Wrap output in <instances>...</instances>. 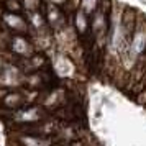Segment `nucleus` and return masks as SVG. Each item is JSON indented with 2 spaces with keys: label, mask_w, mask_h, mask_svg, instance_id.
Returning a JSON list of instances; mask_svg holds the SVG:
<instances>
[{
  "label": "nucleus",
  "mask_w": 146,
  "mask_h": 146,
  "mask_svg": "<svg viewBox=\"0 0 146 146\" xmlns=\"http://www.w3.org/2000/svg\"><path fill=\"white\" fill-rule=\"evenodd\" d=\"M113 0H102L99 10L90 18V44L97 54H105L108 30H110V12Z\"/></svg>",
  "instance_id": "1"
},
{
  "label": "nucleus",
  "mask_w": 146,
  "mask_h": 146,
  "mask_svg": "<svg viewBox=\"0 0 146 146\" xmlns=\"http://www.w3.org/2000/svg\"><path fill=\"white\" fill-rule=\"evenodd\" d=\"M146 53V15L138 12V20H136V27L133 31L131 43L130 48L121 58L120 67L123 69L125 74H131L135 66L138 64V61L145 56Z\"/></svg>",
  "instance_id": "2"
},
{
  "label": "nucleus",
  "mask_w": 146,
  "mask_h": 146,
  "mask_svg": "<svg viewBox=\"0 0 146 146\" xmlns=\"http://www.w3.org/2000/svg\"><path fill=\"white\" fill-rule=\"evenodd\" d=\"M0 117L7 126H20V125H30V123H38L41 120L51 117V112H48L41 104L28 105L17 110H2Z\"/></svg>",
  "instance_id": "3"
},
{
  "label": "nucleus",
  "mask_w": 146,
  "mask_h": 146,
  "mask_svg": "<svg viewBox=\"0 0 146 146\" xmlns=\"http://www.w3.org/2000/svg\"><path fill=\"white\" fill-rule=\"evenodd\" d=\"M41 92L43 90H33V89H28V87L10 89L0 99V112L2 110H17V108L40 104Z\"/></svg>",
  "instance_id": "4"
},
{
  "label": "nucleus",
  "mask_w": 146,
  "mask_h": 146,
  "mask_svg": "<svg viewBox=\"0 0 146 146\" xmlns=\"http://www.w3.org/2000/svg\"><path fill=\"white\" fill-rule=\"evenodd\" d=\"M71 102H72V97H71L69 89H66L64 86H59V84L43 90L40 99V104L51 113L62 108L64 105L71 104Z\"/></svg>",
  "instance_id": "5"
},
{
  "label": "nucleus",
  "mask_w": 146,
  "mask_h": 146,
  "mask_svg": "<svg viewBox=\"0 0 146 146\" xmlns=\"http://www.w3.org/2000/svg\"><path fill=\"white\" fill-rule=\"evenodd\" d=\"M0 25L12 35H30V23L25 13H13V12H2Z\"/></svg>",
  "instance_id": "6"
},
{
  "label": "nucleus",
  "mask_w": 146,
  "mask_h": 146,
  "mask_svg": "<svg viewBox=\"0 0 146 146\" xmlns=\"http://www.w3.org/2000/svg\"><path fill=\"white\" fill-rule=\"evenodd\" d=\"M25 77L27 74L21 71L18 62H8L0 72V87H5V89L25 87Z\"/></svg>",
  "instance_id": "7"
},
{
  "label": "nucleus",
  "mask_w": 146,
  "mask_h": 146,
  "mask_svg": "<svg viewBox=\"0 0 146 146\" xmlns=\"http://www.w3.org/2000/svg\"><path fill=\"white\" fill-rule=\"evenodd\" d=\"M8 51H12L17 58L23 59V58H30L31 54L36 53L38 46L30 35H13Z\"/></svg>",
  "instance_id": "8"
},
{
  "label": "nucleus",
  "mask_w": 146,
  "mask_h": 146,
  "mask_svg": "<svg viewBox=\"0 0 146 146\" xmlns=\"http://www.w3.org/2000/svg\"><path fill=\"white\" fill-rule=\"evenodd\" d=\"M10 146H54V136H40V135H8Z\"/></svg>",
  "instance_id": "9"
},
{
  "label": "nucleus",
  "mask_w": 146,
  "mask_h": 146,
  "mask_svg": "<svg viewBox=\"0 0 146 146\" xmlns=\"http://www.w3.org/2000/svg\"><path fill=\"white\" fill-rule=\"evenodd\" d=\"M53 80L54 77L49 69H46V71H35V72L27 74L25 87L33 89V90H46L49 87L56 86V84H53Z\"/></svg>",
  "instance_id": "10"
},
{
  "label": "nucleus",
  "mask_w": 146,
  "mask_h": 146,
  "mask_svg": "<svg viewBox=\"0 0 146 146\" xmlns=\"http://www.w3.org/2000/svg\"><path fill=\"white\" fill-rule=\"evenodd\" d=\"M18 66L21 67V71L25 74L35 72V71H46L51 67L49 58L41 51H36L35 54H31L30 58H23L18 61Z\"/></svg>",
  "instance_id": "11"
},
{
  "label": "nucleus",
  "mask_w": 146,
  "mask_h": 146,
  "mask_svg": "<svg viewBox=\"0 0 146 146\" xmlns=\"http://www.w3.org/2000/svg\"><path fill=\"white\" fill-rule=\"evenodd\" d=\"M43 12H44V17H46L48 25L51 27V30H59L66 23V15H64V12H62L61 7L44 3L43 5Z\"/></svg>",
  "instance_id": "12"
},
{
  "label": "nucleus",
  "mask_w": 146,
  "mask_h": 146,
  "mask_svg": "<svg viewBox=\"0 0 146 146\" xmlns=\"http://www.w3.org/2000/svg\"><path fill=\"white\" fill-rule=\"evenodd\" d=\"M72 23H74V31L77 36H90V17L86 15L79 7L72 12Z\"/></svg>",
  "instance_id": "13"
},
{
  "label": "nucleus",
  "mask_w": 146,
  "mask_h": 146,
  "mask_svg": "<svg viewBox=\"0 0 146 146\" xmlns=\"http://www.w3.org/2000/svg\"><path fill=\"white\" fill-rule=\"evenodd\" d=\"M100 3H102V0H79V8L92 18V15L99 10Z\"/></svg>",
  "instance_id": "14"
},
{
  "label": "nucleus",
  "mask_w": 146,
  "mask_h": 146,
  "mask_svg": "<svg viewBox=\"0 0 146 146\" xmlns=\"http://www.w3.org/2000/svg\"><path fill=\"white\" fill-rule=\"evenodd\" d=\"M145 76H146V53H145V56L138 61V64L135 66L133 72L130 74V77H133L135 82H139V84H141V80H143Z\"/></svg>",
  "instance_id": "15"
},
{
  "label": "nucleus",
  "mask_w": 146,
  "mask_h": 146,
  "mask_svg": "<svg viewBox=\"0 0 146 146\" xmlns=\"http://www.w3.org/2000/svg\"><path fill=\"white\" fill-rule=\"evenodd\" d=\"M0 7L5 12H13V13H25L23 5L20 0H0Z\"/></svg>",
  "instance_id": "16"
},
{
  "label": "nucleus",
  "mask_w": 146,
  "mask_h": 146,
  "mask_svg": "<svg viewBox=\"0 0 146 146\" xmlns=\"http://www.w3.org/2000/svg\"><path fill=\"white\" fill-rule=\"evenodd\" d=\"M21 5H23V10L25 13H30V12H35V10H40L43 8V0H20Z\"/></svg>",
  "instance_id": "17"
},
{
  "label": "nucleus",
  "mask_w": 146,
  "mask_h": 146,
  "mask_svg": "<svg viewBox=\"0 0 146 146\" xmlns=\"http://www.w3.org/2000/svg\"><path fill=\"white\" fill-rule=\"evenodd\" d=\"M43 3H48V5H56V7H67L71 3V0H43Z\"/></svg>",
  "instance_id": "18"
},
{
  "label": "nucleus",
  "mask_w": 146,
  "mask_h": 146,
  "mask_svg": "<svg viewBox=\"0 0 146 146\" xmlns=\"http://www.w3.org/2000/svg\"><path fill=\"white\" fill-rule=\"evenodd\" d=\"M139 87H143V89H146V76L143 77V80H141V84H139Z\"/></svg>",
  "instance_id": "19"
},
{
  "label": "nucleus",
  "mask_w": 146,
  "mask_h": 146,
  "mask_svg": "<svg viewBox=\"0 0 146 146\" xmlns=\"http://www.w3.org/2000/svg\"><path fill=\"white\" fill-rule=\"evenodd\" d=\"M145 90H146V89H145Z\"/></svg>",
  "instance_id": "20"
}]
</instances>
